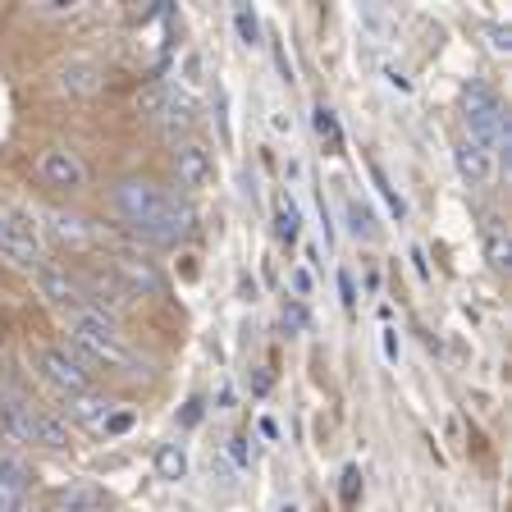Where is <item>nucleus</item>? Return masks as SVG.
Returning a JSON list of instances; mask_svg holds the SVG:
<instances>
[{"mask_svg": "<svg viewBox=\"0 0 512 512\" xmlns=\"http://www.w3.org/2000/svg\"><path fill=\"white\" fill-rule=\"evenodd\" d=\"M32 503L23 499V494H0V512H28Z\"/></svg>", "mask_w": 512, "mask_h": 512, "instance_id": "c756f323", "label": "nucleus"}, {"mask_svg": "<svg viewBox=\"0 0 512 512\" xmlns=\"http://www.w3.org/2000/svg\"><path fill=\"white\" fill-rule=\"evenodd\" d=\"M234 28H238V37H243V46H261V23H256V14L247 10V5L234 10Z\"/></svg>", "mask_w": 512, "mask_h": 512, "instance_id": "b1692460", "label": "nucleus"}, {"mask_svg": "<svg viewBox=\"0 0 512 512\" xmlns=\"http://www.w3.org/2000/svg\"><path fill=\"white\" fill-rule=\"evenodd\" d=\"M215 124H220V138H224V147L234 142V128H229V92H224L220 83H215Z\"/></svg>", "mask_w": 512, "mask_h": 512, "instance_id": "a878e982", "label": "nucleus"}, {"mask_svg": "<svg viewBox=\"0 0 512 512\" xmlns=\"http://www.w3.org/2000/svg\"><path fill=\"white\" fill-rule=\"evenodd\" d=\"M288 288H293V302L311 298V270L298 266V270H288Z\"/></svg>", "mask_w": 512, "mask_h": 512, "instance_id": "cd10ccee", "label": "nucleus"}, {"mask_svg": "<svg viewBox=\"0 0 512 512\" xmlns=\"http://www.w3.org/2000/svg\"><path fill=\"white\" fill-rule=\"evenodd\" d=\"M183 471H188V453H183V444H160L156 448V476L160 480H183Z\"/></svg>", "mask_w": 512, "mask_h": 512, "instance_id": "412c9836", "label": "nucleus"}, {"mask_svg": "<svg viewBox=\"0 0 512 512\" xmlns=\"http://www.w3.org/2000/svg\"><path fill=\"white\" fill-rule=\"evenodd\" d=\"M37 179H42L46 188L78 192L87 183V165L78 160V151H69V147H46L42 156H37Z\"/></svg>", "mask_w": 512, "mask_h": 512, "instance_id": "423d86ee", "label": "nucleus"}, {"mask_svg": "<svg viewBox=\"0 0 512 512\" xmlns=\"http://www.w3.org/2000/svg\"><path fill=\"white\" fill-rule=\"evenodd\" d=\"M106 508V494L96 490V485H83V480H69L55 490V508L51 512H96Z\"/></svg>", "mask_w": 512, "mask_h": 512, "instance_id": "4468645a", "label": "nucleus"}, {"mask_svg": "<svg viewBox=\"0 0 512 512\" xmlns=\"http://www.w3.org/2000/svg\"><path fill=\"white\" fill-rule=\"evenodd\" d=\"M32 485L28 462H19L14 453H0V494H23Z\"/></svg>", "mask_w": 512, "mask_h": 512, "instance_id": "aec40b11", "label": "nucleus"}, {"mask_svg": "<svg viewBox=\"0 0 512 512\" xmlns=\"http://www.w3.org/2000/svg\"><path fill=\"white\" fill-rule=\"evenodd\" d=\"M462 106H467V138L480 142V147L490 151L494 160L508 156L512 151V133H508V115H503V96L494 92L490 83H480V78H471L467 87H462Z\"/></svg>", "mask_w": 512, "mask_h": 512, "instance_id": "f03ea898", "label": "nucleus"}, {"mask_svg": "<svg viewBox=\"0 0 512 512\" xmlns=\"http://www.w3.org/2000/svg\"><path fill=\"white\" fill-rule=\"evenodd\" d=\"M0 247H5V206H0Z\"/></svg>", "mask_w": 512, "mask_h": 512, "instance_id": "58836bf2", "label": "nucleus"}, {"mask_svg": "<svg viewBox=\"0 0 512 512\" xmlns=\"http://www.w3.org/2000/svg\"><path fill=\"white\" fill-rule=\"evenodd\" d=\"M412 261H416V275H430V270H426V252H421V247H412Z\"/></svg>", "mask_w": 512, "mask_h": 512, "instance_id": "4c0bfd02", "label": "nucleus"}, {"mask_svg": "<svg viewBox=\"0 0 512 512\" xmlns=\"http://www.w3.org/2000/svg\"><path fill=\"white\" fill-rule=\"evenodd\" d=\"M311 128H316V138L325 142V151H330V156H339V151H343V128H339V115H334L325 101L311 110Z\"/></svg>", "mask_w": 512, "mask_h": 512, "instance_id": "6ab92c4d", "label": "nucleus"}, {"mask_svg": "<svg viewBox=\"0 0 512 512\" xmlns=\"http://www.w3.org/2000/svg\"><path fill=\"white\" fill-rule=\"evenodd\" d=\"M78 284H83V298H92V311H101V316H119L128 307V293L110 279V270H92Z\"/></svg>", "mask_w": 512, "mask_h": 512, "instance_id": "9b49d317", "label": "nucleus"}, {"mask_svg": "<svg viewBox=\"0 0 512 512\" xmlns=\"http://www.w3.org/2000/svg\"><path fill=\"white\" fill-rule=\"evenodd\" d=\"M64 407H69V421L83 426V430H106V421L115 416V403L101 398V394H92V389H87V394H69Z\"/></svg>", "mask_w": 512, "mask_h": 512, "instance_id": "ddd939ff", "label": "nucleus"}, {"mask_svg": "<svg viewBox=\"0 0 512 512\" xmlns=\"http://www.w3.org/2000/svg\"><path fill=\"white\" fill-rule=\"evenodd\" d=\"M384 352H389V362L398 357V339H394V330H384Z\"/></svg>", "mask_w": 512, "mask_h": 512, "instance_id": "c9c22d12", "label": "nucleus"}, {"mask_svg": "<svg viewBox=\"0 0 512 512\" xmlns=\"http://www.w3.org/2000/svg\"><path fill=\"white\" fill-rule=\"evenodd\" d=\"M229 458H234L238 467H247V462H252V458H247V439H243V435L229 439Z\"/></svg>", "mask_w": 512, "mask_h": 512, "instance_id": "7c9ffc66", "label": "nucleus"}, {"mask_svg": "<svg viewBox=\"0 0 512 512\" xmlns=\"http://www.w3.org/2000/svg\"><path fill=\"white\" fill-rule=\"evenodd\" d=\"M60 87L69 96H87V92H96L101 87V64L96 60H69L60 69Z\"/></svg>", "mask_w": 512, "mask_h": 512, "instance_id": "dca6fc26", "label": "nucleus"}, {"mask_svg": "<svg viewBox=\"0 0 512 512\" xmlns=\"http://www.w3.org/2000/svg\"><path fill=\"white\" fill-rule=\"evenodd\" d=\"M5 261L23 270H37L46 261V238H42V224L32 211H19V206H5V247H0Z\"/></svg>", "mask_w": 512, "mask_h": 512, "instance_id": "20e7f679", "label": "nucleus"}, {"mask_svg": "<svg viewBox=\"0 0 512 512\" xmlns=\"http://www.w3.org/2000/svg\"><path fill=\"white\" fill-rule=\"evenodd\" d=\"M128 426H133V416H128V412H115V416L106 421V435H119V430H128Z\"/></svg>", "mask_w": 512, "mask_h": 512, "instance_id": "2f4dec72", "label": "nucleus"}, {"mask_svg": "<svg viewBox=\"0 0 512 512\" xmlns=\"http://www.w3.org/2000/svg\"><path fill=\"white\" fill-rule=\"evenodd\" d=\"M110 279L124 288L128 298H133V293H151V298H156L160 288H165L160 270L151 266V261H142V256H115V261H110Z\"/></svg>", "mask_w": 512, "mask_h": 512, "instance_id": "6e6552de", "label": "nucleus"}, {"mask_svg": "<svg viewBox=\"0 0 512 512\" xmlns=\"http://www.w3.org/2000/svg\"><path fill=\"white\" fill-rule=\"evenodd\" d=\"M384 78H389V87H398V92H412V83H407V78L398 74L394 64H389V69H384Z\"/></svg>", "mask_w": 512, "mask_h": 512, "instance_id": "f704fd0d", "label": "nucleus"}, {"mask_svg": "<svg viewBox=\"0 0 512 512\" xmlns=\"http://www.w3.org/2000/svg\"><path fill=\"white\" fill-rule=\"evenodd\" d=\"M0 430L23 444H42V448H69V426L60 416L42 412V407L23 403V398H0Z\"/></svg>", "mask_w": 512, "mask_h": 512, "instance_id": "7ed1b4c3", "label": "nucleus"}, {"mask_svg": "<svg viewBox=\"0 0 512 512\" xmlns=\"http://www.w3.org/2000/svg\"><path fill=\"white\" fill-rule=\"evenodd\" d=\"M275 64H279V74H284V83H293V64H288V51L275 42Z\"/></svg>", "mask_w": 512, "mask_h": 512, "instance_id": "473e14b6", "label": "nucleus"}, {"mask_svg": "<svg viewBox=\"0 0 512 512\" xmlns=\"http://www.w3.org/2000/svg\"><path fill=\"white\" fill-rule=\"evenodd\" d=\"M279 512H298V503H284V508H279Z\"/></svg>", "mask_w": 512, "mask_h": 512, "instance_id": "ea45409f", "label": "nucleus"}, {"mask_svg": "<svg viewBox=\"0 0 512 512\" xmlns=\"http://www.w3.org/2000/svg\"><path fill=\"white\" fill-rule=\"evenodd\" d=\"M32 279H37V288H42L46 302L69 307V311H83V284H78V275H69V266H60V261H42V266L32 270Z\"/></svg>", "mask_w": 512, "mask_h": 512, "instance_id": "0eeeda50", "label": "nucleus"}, {"mask_svg": "<svg viewBox=\"0 0 512 512\" xmlns=\"http://www.w3.org/2000/svg\"><path fill=\"white\" fill-rule=\"evenodd\" d=\"M160 128H165V138H179V133H188L192 124H197V101H192V92H183V87H170L165 92V106H160Z\"/></svg>", "mask_w": 512, "mask_h": 512, "instance_id": "f8f14e48", "label": "nucleus"}, {"mask_svg": "<svg viewBox=\"0 0 512 512\" xmlns=\"http://www.w3.org/2000/svg\"><path fill=\"white\" fill-rule=\"evenodd\" d=\"M371 179H375V188H380V197H384V206H389V215H394V220H403V215H407V202L398 197V188L389 183V174H384L375 160H371Z\"/></svg>", "mask_w": 512, "mask_h": 512, "instance_id": "5701e85b", "label": "nucleus"}, {"mask_svg": "<svg viewBox=\"0 0 512 512\" xmlns=\"http://www.w3.org/2000/svg\"><path fill=\"white\" fill-rule=\"evenodd\" d=\"M279 320H284L288 334H302V330H307V307H302V302H284V316H279Z\"/></svg>", "mask_w": 512, "mask_h": 512, "instance_id": "bb28decb", "label": "nucleus"}, {"mask_svg": "<svg viewBox=\"0 0 512 512\" xmlns=\"http://www.w3.org/2000/svg\"><path fill=\"white\" fill-rule=\"evenodd\" d=\"M211 174H215V160L202 142H183V147L174 151V179H179L183 192H202L206 183H211Z\"/></svg>", "mask_w": 512, "mask_h": 512, "instance_id": "1a4fd4ad", "label": "nucleus"}, {"mask_svg": "<svg viewBox=\"0 0 512 512\" xmlns=\"http://www.w3.org/2000/svg\"><path fill=\"white\" fill-rule=\"evenodd\" d=\"M343 211H348V234L357 238V243H362V238H375V215H371V206H366L362 197H348Z\"/></svg>", "mask_w": 512, "mask_h": 512, "instance_id": "4be33fe9", "label": "nucleus"}, {"mask_svg": "<svg viewBox=\"0 0 512 512\" xmlns=\"http://www.w3.org/2000/svg\"><path fill=\"white\" fill-rule=\"evenodd\" d=\"M46 229H51V238H60V243H69V247H87L92 243V229H87V220H78V215H69V211H51L46 215Z\"/></svg>", "mask_w": 512, "mask_h": 512, "instance_id": "f3484780", "label": "nucleus"}, {"mask_svg": "<svg viewBox=\"0 0 512 512\" xmlns=\"http://www.w3.org/2000/svg\"><path fill=\"white\" fill-rule=\"evenodd\" d=\"M275 238H279V247H298V238H302V211L293 197H284L275 206Z\"/></svg>", "mask_w": 512, "mask_h": 512, "instance_id": "a211bd4d", "label": "nucleus"}, {"mask_svg": "<svg viewBox=\"0 0 512 512\" xmlns=\"http://www.w3.org/2000/svg\"><path fill=\"white\" fill-rule=\"evenodd\" d=\"M202 421V398H192L188 407H183V426H197Z\"/></svg>", "mask_w": 512, "mask_h": 512, "instance_id": "72a5a7b5", "label": "nucleus"}, {"mask_svg": "<svg viewBox=\"0 0 512 512\" xmlns=\"http://www.w3.org/2000/svg\"><path fill=\"white\" fill-rule=\"evenodd\" d=\"M69 352H78L87 366L106 362V366H128V375H142L138 362H133V352L124 348V339H119L115 320L92 311V307L69 311Z\"/></svg>", "mask_w": 512, "mask_h": 512, "instance_id": "f257e3e1", "label": "nucleus"}, {"mask_svg": "<svg viewBox=\"0 0 512 512\" xmlns=\"http://www.w3.org/2000/svg\"><path fill=\"white\" fill-rule=\"evenodd\" d=\"M339 293H343V307L357 311V288H352V275H348V270H339Z\"/></svg>", "mask_w": 512, "mask_h": 512, "instance_id": "c85d7f7f", "label": "nucleus"}, {"mask_svg": "<svg viewBox=\"0 0 512 512\" xmlns=\"http://www.w3.org/2000/svg\"><path fill=\"white\" fill-rule=\"evenodd\" d=\"M357 494H362V471L357 467H343V485H339V499H343V508H357Z\"/></svg>", "mask_w": 512, "mask_h": 512, "instance_id": "393cba45", "label": "nucleus"}, {"mask_svg": "<svg viewBox=\"0 0 512 512\" xmlns=\"http://www.w3.org/2000/svg\"><path fill=\"white\" fill-rule=\"evenodd\" d=\"M42 375L55 384V389H64V398L87 394V389H92V366H87L78 352H69V348H46L42 352Z\"/></svg>", "mask_w": 512, "mask_h": 512, "instance_id": "39448f33", "label": "nucleus"}, {"mask_svg": "<svg viewBox=\"0 0 512 512\" xmlns=\"http://www.w3.org/2000/svg\"><path fill=\"white\" fill-rule=\"evenodd\" d=\"M453 165H458V174L471 183V188H490L494 183V156L471 138L453 142Z\"/></svg>", "mask_w": 512, "mask_h": 512, "instance_id": "9d476101", "label": "nucleus"}, {"mask_svg": "<svg viewBox=\"0 0 512 512\" xmlns=\"http://www.w3.org/2000/svg\"><path fill=\"white\" fill-rule=\"evenodd\" d=\"M490 37H494V51H508V32L503 28H490Z\"/></svg>", "mask_w": 512, "mask_h": 512, "instance_id": "e433bc0d", "label": "nucleus"}, {"mask_svg": "<svg viewBox=\"0 0 512 512\" xmlns=\"http://www.w3.org/2000/svg\"><path fill=\"white\" fill-rule=\"evenodd\" d=\"M480 247H485V261H490L494 270L512 266V238H508V224L503 220H485V229H480Z\"/></svg>", "mask_w": 512, "mask_h": 512, "instance_id": "2eb2a0df", "label": "nucleus"}]
</instances>
